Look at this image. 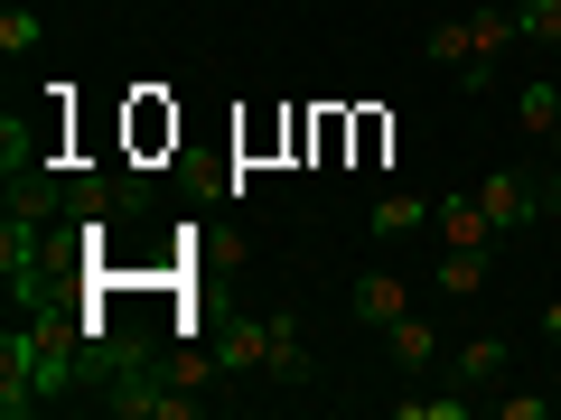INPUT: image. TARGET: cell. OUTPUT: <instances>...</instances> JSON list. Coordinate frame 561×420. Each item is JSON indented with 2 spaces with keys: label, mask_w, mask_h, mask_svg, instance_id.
<instances>
[{
  "label": "cell",
  "mask_w": 561,
  "mask_h": 420,
  "mask_svg": "<svg viewBox=\"0 0 561 420\" xmlns=\"http://www.w3.org/2000/svg\"><path fill=\"white\" fill-rule=\"evenodd\" d=\"M478 206H486V224H496V243L505 234H534V224L552 215V206H542V178H524V168H486Z\"/></svg>",
  "instance_id": "cell-1"
},
{
  "label": "cell",
  "mask_w": 561,
  "mask_h": 420,
  "mask_svg": "<svg viewBox=\"0 0 561 420\" xmlns=\"http://www.w3.org/2000/svg\"><path fill=\"white\" fill-rule=\"evenodd\" d=\"M346 308L383 337L393 318H412V280H402V271H356V280H346Z\"/></svg>",
  "instance_id": "cell-2"
},
{
  "label": "cell",
  "mask_w": 561,
  "mask_h": 420,
  "mask_svg": "<svg viewBox=\"0 0 561 420\" xmlns=\"http://www.w3.org/2000/svg\"><path fill=\"white\" fill-rule=\"evenodd\" d=\"M505 374H515V346L505 337H468L459 355H449V383H459V393H496Z\"/></svg>",
  "instance_id": "cell-3"
},
{
  "label": "cell",
  "mask_w": 561,
  "mask_h": 420,
  "mask_svg": "<svg viewBox=\"0 0 561 420\" xmlns=\"http://www.w3.org/2000/svg\"><path fill=\"white\" fill-rule=\"evenodd\" d=\"M103 401H113L122 420H197V411H206V393H187V383H179V393H160V383H131V393H103Z\"/></svg>",
  "instance_id": "cell-4"
},
{
  "label": "cell",
  "mask_w": 561,
  "mask_h": 420,
  "mask_svg": "<svg viewBox=\"0 0 561 420\" xmlns=\"http://www.w3.org/2000/svg\"><path fill=\"white\" fill-rule=\"evenodd\" d=\"M431 290H440V300H478L486 290V243H449V253L431 261Z\"/></svg>",
  "instance_id": "cell-5"
},
{
  "label": "cell",
  "mask_w": 561,
  "mask_h": 420,
  "mask_svg": "<svg viewBox=\"0 0 561 420\" xmlns=\"http://www.w3.org/2000/svg\"><path fill=\"white\" fill-rule=\"evenodd\" d=\"M431 234H440V243H496V224H486L478 187H468V197H431Z\"/></svg>",
  "instance_id": "cell-6"
},
{
  "label": "cell",
  "mask_w": 561,
  "mask_h": 420,
  "mask_svg": "<svg viewBox=\"0 0 561 420\" xmlns=\"http://www.w3.org/2000/svg\"><path fill=\"white\" fill-rule=\"evenodd\" d=\"M216 364L225 374H262V364H272V318H234L216 337Z\"/></svg>",
  "instance_id": "cell-7"
},
{
  "label": "cell",
  "mask_w": 561,
  "mask_h": 420,
  "mask_svg": "<svg viewBox=\"0 0 561 420\" xmlns=\"http://www.w3.org/2000/svg\"><path fill=\"white\" fill-rule=\"evenodd\" d=\"M421 57L431 66H478V10L468 20H431L421 28Z\"/></svg>",
  "instance_id": "cell-8"
},
{
  "label": "cell",
  "mask_w": 561,
  "mask_h": 420,
  "mask_svg": "<svg viewBox=\"0 0 561 420\" xmlns=\"http://www.w3.org/2000/svg\"><path fill=\"white\" fill-rule=\"evenodd\" d=\"M383 346H393L402 374H431V364H440V327H431V318H393V327H383Z\"/></svg>",
  "instance_id": "cell-9"
},
{
  "label": "cell",
  "mask_w": 561,
  "mask_h": 420,
  "mask_svg": "<svg viewBox=\"0 0 561 420\" xmlns=\"http://www.w3.org/2000/svg\"><path fill=\"white\" fill-rule=\"evenodd\" d=\"M515 121L534 140H552L561 131V75H534V84H515Z\"/></svg>",
  "instance_id": "cell-10"
},
{
  "label": "cell",
  "mask_w": 561,
  "mask_h": 420,
  "mask_svg": "<svg viewBox=\"0 0 561 420\" xmlns=\"http://www.w3.org/2000/svg\"><path fill=\"white\" fill-rule=\"evenodd\" d=\"M272 383H309V355H300V308H272Z\"/></svg>",
  "instance_id": "cell-11"
},
{
  "label": "cell",
  "mask_w": 561,
  "mask_h": 420,
  "mask_svg": "<svg viewBox=\"0 0 561 420\" xmlns=\"http://www.w3.org/2000/svg\"><path fill=\"white\" fill-rule=\"evenodd\" d=\"M421 224H431V197H383L375 215H365V234L393 243V234H421Z\"/></svg>",
  "instance_id": "cell-12"
},
{
  "label": "cell",
  "mask_w": 561,
  "mask_h": 420,
  "mask_svg": "<svg viewBox=\"0 0 561 420\" xmlns=\"http://www.w3.org/2000/svg\"><path fill=\"white\" fill-rule=\"evenodd\" d=\"M47 38V20L38 10H20V0H10V10H0V57H28V47Z\"/></svg>",
  "instance_id": "cell-13"
},
{
  "label": "cell",
  "mask_w": 561,
  "mask_h": 420,
  "mask_svg": "<svg viewBox=\"0 0 561 420\" xmlns=\"http://www.w3.org/2000/svg\"><path fill=\"white\" fill-rule=\"evenodd\" d=\"M393 420H468V393H412L393 401Z\"/></svg>",
  "instance_id": "cell-14"
},
{
  "label": "cell",
  "mask_w": 561,
  "mask_h": 420,
  "mask_svg": "<svg viewBox=\"0 0 561 420\" xmlns=\"http://www.w3.org/2000/svg\"><path fill=\"white\" fill-rule=\"evenodd\" d=\"M515 20L534 47H561V0H515Z\"/></svg>",
  "instance_id": "cell-15"
},
{
  "label": "cell",
  "mask_w": 561,
  "mask_h": 420,
  "mask_svg": "<svg viewBox=\"0 0 561 420\" xmlns=\"http://www.w3.org/2000/svg\"><path fill=\"white\" fill-rule=\"evenodd\" d=\"M561 393H496V420H542Z\"/></svg>",
  "instance_id": "cell-16"
},
{
  "label": "cell",
  "mask_w": 561,
  "mask_h": 420,
  "mask_svg": "<svg viewBox=\"0 0 561 420\" xmlns=\"http://www.w3.org/2000/svg\"><path fill=\"white\" fill-rule=\"evenodd\" d=\"M542 346L561 355V300H542Z\"/></svg>",
  "instance_id": "cell-17"
},
{
  "label": "cell",
  "mask_w": 561,
  "mask_h": 420,
  "mask_svg": "<svg viewBox=\"0 0 561 420\" xmlns=\"http://www.w3.org/2000/svg\"><path fill=\"white\" fill-rule=\"evenodd\" d=\"M542 150H552V160H561V131H552V140H542Z\"/></svg>",
  "instance_id": "cell-18"
},
{
  "label": "cell",
  "mask_w": 561,
  "mask_h": 420,
  "mask_svg": "<svg viewBox=\"0 0 561 420\" xmlns=\"http://www.w3.org/2000/svg\"><path fill=\"white\" fill-rule=\"evenodd\" d=\"M552 393H561V374H552Z\"/></svg>",
  "instance_id": "cell-19"
}]
</instances>
